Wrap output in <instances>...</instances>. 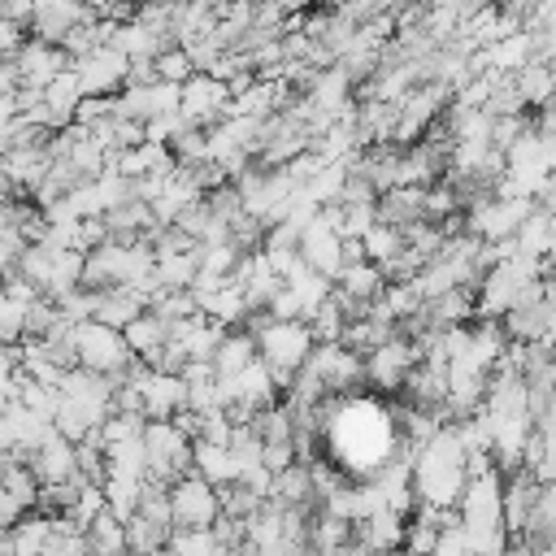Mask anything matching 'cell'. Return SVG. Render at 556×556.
<instances>
[{
	"label": "cell",
	"mask_w": 556,
	"mask_h": 556,
	"mask_svg": "<svg viewBox=\"0 0 556 556\" xmlns=\"http://www.w3.org/2000/svg\"><path fill=\"white\" fill-rule=\"evenodd\" d=\"M74 70H78L87 96H117V91L126 87V78H130V56H126L122 48L104 43V48H96L91 56L74 61Z\"/></svg>",
	"instance_id": "9"
},
{
	"label": "cell",
	"mask_w": 556,
	"mask_h": 556,
	"mask_svg": "<svg viewBox=\"0 0 556 556\" xmlns=\"http://www.w3.org/2000/svg\"><path fill=\"white\" fill-rule=\"evenodd\" d=\"M122 334H126V348L135 352V361H143V365H156V356H161L165 343H169V326H165L161 317H152V313L135 317Z\"/></svg>",
	"instance_id": "17"
},
{
	"label": "cell",
	"mask_w": 556,
	"mask_h": 556,
	"mask_svg": "<svg viewBox=\"0 0 556 556\" xmlns=\"http://www.w3.org/2000/svg\"><path fill=\"white\" fill-rule=\"evenodd\" d=\"M156 252V282L165 291H191L200 278V252H174V248H152Z\"/></svg>",
	"instance_id": "18"
},
{
	"label": "cell",
	"mask_w": 556,
	"mask_h": 556,
	"mask_svg": "<svg viewBox=\"0 0 556 556\" xmlns=\"http://www.w3.org/2000/svg\"><path fill=\"white\" fill-rule=\"evenodd\" d=\"M304 369L326 387V395H356V387L365 382V356L343 343H317Z\"/></svg>",
	"instance_id": "6"
},
{
	"label": "cell",
	"mask_w": 556,
	"mask_h": 556,
	"mask_svg": "<svg viewBox=\"0 0 556 556\" xmlns=\"http://www.w3.org/2000/svg\"><path fill=\"white\" fill-rule=\"evenodd\" d=\"M165 552L169 556H222V543L213 530H174Z\"/></svg>",
	"instance_id": "26"
},
{
	"label": "cell",
	"mask_w": 556,
	"mask_h": 556,
	"mask_svg": "<svg viewBox=\"0 0 556 556\" xmlns=\"http://www.w3.org/2000/svg\"><path fill=\"white\" fill-rule=\"evenodd\" d=\"M169 513L174 530H213L222 521V495L200 473H187L169 486Z\"/></svg>",
	"instance_id": "4"
},
{
	"label": "cell",
	"mask_w": 556,
	"mask_h": 556,
	"mask_svg": "<svg viewBox=\"0 0 556 556\" xmlns=\"http://www.w3.org/2000/svg\"><path fill=\"white\" fill-rule=\"evenodd\" d=\"M87 17H91V9H83V4H35L30 30H35V39H43V43H65V35H70L74 26H83Z\"/></svg>",
	"instance_id": "14"
},
{
	"label": "cell",
	"mask_w": 556,
	"mask_h": 556,
	"mask_svg": "<svg viewBox=\"0 0 556 556\" xmlns=\"http://www.w3.org/2000/svg\"><path fill=\"white\" fill-rule=\"evenodd\" d=\"M361 248H365V261H374L378 269H387V265H391V261L404 252V235L378 222V226H374V230L361 239Z\"/></svg>",
	"instance_id": "23"
},
{
	"label": "cell",
	"mask_w": 556,
	"mask_h": 556,
	"mask_svg": "<svg viewBox=\"0 0 556 556\" xmlns=\"http://www.w3.org/2000/svg\"><path fill=\"white\" fill-rule=\"evenodd\" d=\"M17 187L9 182V174H4V165H0V204H9V195H13Z\"/></svg>",
	"instance_id": "30"
},
{
	"label": "cell",
	"mask_w": 556,
	"mask_h": 556,
	"mask_svg": "<svg viewBox=\"0 0 556 556\" xmlns=\"http://www.w3.org/2000/svg\"><path fill=\"white\" fill-rule=\"evenodd\" d=\"M22 517H26V508H22V504H17V500H13V495L0 486V534H9V530L22 521Z\"/></svg>",
	"instance_id": "28"
},
{
	"label": "cell",
	"mask_w": 556,
	"mask_h": 556,
	"mask_svg": "<svg viewBox=\"0 0 556 556\" xmlns=\"http://www.w3.org/2000/svg\"><path fill=\"white\" fill-rule=\"evenodd\" d=\"M26 465H30L35 482H39V491H43V486H61V482H74V478H78V447L52 430V439H48Z\"/></svg>",
	"instance_id": "11"
},
{
	"label": "cell",
	"mask_w": 556,
	"mask_h": 556,
	"mask_svg": "<svg viewBox=\"0 0 556 556\" xmlns=\"http://www.w3.org/2000/svg\"><path fill=\"white\" fill-rule=\"evenodd\" d=\"M169 534H174L169 526H161V521L135 513V517L126 521V552H130V556H156V552L169 547Z\"/></svg>",
	"instance_id": "20"
},
{
	"label": "cell",
	"mask_w": 556,
	"mask_h": 556,
	"mask_svg": "<svg viewBox=\"0 0 556 556\" xmlns=\"http://www.w3.org/2000/svg\"><path fill=\"white\" fill-rule=\"evenodd\" d=\"M156 556H169V552H156Z\"/></svg>",
	"instance_id": "31"
},
{
	"label": "cell",
	"mask_w": 556,
	"mask_h": 556,
	"mask_svg": "<svg viewBox=\"0 0 556 556\" xmlns=\"http://www.w3.org/2000/svg\"><path fill=\"white\" fill-rule=\"evenodd\" d=\"M0 486L30 513L35 504H39V482H35V473H30V465L26 460H9L4 469H0Z\"/></svg>",
	"instance_id": "22"
},
{
	"label": "cell",
	"mask_w": 556,
	"mask_h": 556,
	"mask_svg": "<svg viewBox=\"0 0 556 556\" xmlns=\"http://www.w3.org/2000/svg\"><path fill=\"white\" fill-rule=\"evenodd\" d=\"M87 543H91V556H130L126 552V521L113 517L109 508L87 526Z\"/></svg>",
	"instance_id": "21"
},
{
	"label": "cell",
	"mask_w": 556,
	"mask_h": 556,
	"mask_svg": "<svg viewBox=\"0 0 556 556\" xmlns=\"http://www.w3.org/2000/svg\"><path fill=\"white\" fill-rule=\"evenodd\" d=\"M378 222L391 230H408L426 222V187H391L378 195Z\"/></svg>",
	"instance_id": "12"
},
{
	"label": "cell",
	"mask_w": 556,
	"mask_h": 556,
	"mask_svg": "<svg viewBox=\"0 0 556 556\" xmlns=\"http://www.w3.org/2000/svg\"><path fill=\"white\" fill-rule=\"evenodd\" d=\"M148 304L143 295H135L130 287H109V291H96V321L109 326V330H126L135 317H143Z\"/></svg>",
	"instance_id": "15"
},
{
	"label": "cell",
	"mask_w": 556,
	"mask_h": 556,
	"mask_svg": "<svg viewBox=\"0 0 556 556\" xmlns=\"http://www.w3.org/2000/svg\"><path fill=\"white\" fill-rule=\"evenodd\" d=\"M13 65H17V78H22V87H30V91H43L56 74H65L74 61L65 56V48L61 43H43V39H26L22 48H17V56H13Z\"/></svg>",
	"instance_id": "10"
},
{
	"label": "cell",
	"mask_w": 556,
	"mask_h": 556,
	"mask_svg": "<svg viewBox=\"0 0 556 556\" xmlns=\"http://www.w3.org/2000/svg\"><path fill=\"white\" fill-rule=\"evenodd\" d=\"M74 352H78V365L91 369V374H100V378H122L135 365V352L126 348V334L122 330H109L100 321L74 326Z\"/></svg>",
	"instance_id": "2"
},
{
	"label": "cell",
	"mask_w": 556,
	"mask_h": 556,
	"mask_svg": "<svg viewBox=\"0 0 556 556\" xmlns=\"http://www.w3.org/2000/svg\"><path fill=\"white\" fill-rule=\"evenodd\" d=\"M226 109H230V87L222 83V78H213V74H191L187 83H182V122L187 126H195V130H208V126H217L222 117H226Z\"/></svg>",
	"instance_id": "8"
},
{
	"label": "cell",
	"mask_w": 556,
	"mask_h": 556,
	"mask_svg": "<svg viewBox=\"0 0 556 556\" xmlns=\"http://www.w3.org/2000/svg\"><path fill=\"white\" fill-rule=\"evenodd\" d=\"M148 313L161 317L165 326H178V321H187V317H200V304H195L191 291H161V295L148 304Z\"/></svg>",
	"instance_id": "25"
},
{
	"label": "cell",
	"mask_w": 556,
	"mask_h": 556,
	"mask_svg": "<svg viewBox=\"0 0 556 556\" xmlns=\"http://www.w3.org/2000/svg\"><path fill=\"white\" fill-rule=\"evenodd\" d=\"M261 356H256V339L239 326V330H226V339H222V348H217V356H213V374L217 378H235V374H243L248 365H256Z\"/></svg>",
	"instance_id": "19"
},
{
	"label": "cell",
	"mask_w": 556,
	"mask_h": 556,
	"mask_svg": "<svg viewBox=\"0 0 556 556\" xmlns=\"http://www.w3.org/2000/svg\"><path fill=\"white\" fill-rule=\"evenodd\" d=\"M143 443H148V478L152 482L174 486L178 478L191 473V439L174 421H148Z\"/></svg>",
	"instance_id": "3"
},
{
	"label": "cell",
	"mask_w": 556,
	"mask_h": 556,
	"mask_svg": "<svg viewBox=\"0 0 556 556\" xmlns=\"http://www.w3.org/2000/svg\"><path fill=\"white\" fill-rule=\"evenodd\" d=\"M308 330H313V343H343V330H348V313H343V304L330 295V300L308 317Z\"/></svg>",
	"instance_id": "24"
},
{
	"label": "cell",
	"mask_w": 556,
	"mask_h": 556,
	"mask_svg": "<svg viewBox=\"0 0 556 556\" xmlns=\"http://www.w3.org/2000/svg\"><path fill=\"white\" fill-rule=\"evenodd\" d=\"M243 330L256 339V356H261V365L274 374L278 391H287V387L295 382V374L308 365V356H313V348H317L308 321H274L269 313H252V317L243 321Z\"/></svg>",
	"instance_id": "1"
},
{
	"label": "cell",
	"mask_w": 556,
	"mask_h": 556,
	"mask_svg": "<svg viewBox=\"0 0 556 556\" xmlns=\"http://www.w3.org/2000/svg\"><path fill=\"white\" fill-rule=\"evenodd\" d=\"M417 365H421V348L408 334H395L382 348L365 352V382L374 391H404V382Z\"/></svg>",
	"instance_id": "5"
},
{
	"label": "cell",
	"mask_w": 556,
	"mask_h": 556,
	"mask_svg": "<svg viewBox=\"0 0 556 556\" xmlns=\"http://www.w3.org/2000/svg\"><path fill=\"white\" fill-rule=\"evenodd\" d=\"M191 473H200L208 486H235L239 482V460L230 447L217 443H191Z\"/></svg>",
	"instance_id": "13"
},
{
	"label": "cell",
	"mask_w": 556,
	"mask_h": 556,
	"mask_svg": "<svg viewBox=\"0 0 556 556\" xmlns=\"http://www.w3.org/2000/svg\"><path fill=\"white\" fill-rule=\"evenodd\" d=\"M300 261H304L313 274L330 278V282L343 274V265H348V256H343V235H339V226L330 222L326 208H321V213L313 217V226L300 235Z\"/></svg>",
	"instance_id": "7"
},
{
	"label": "cell",
	"mask_w": 556,
	"mask_h": 556,
	"mask_svg": "<svg viewBox=\"0 0 556 556\" xmlns=\"http://www.w3.org/2000/svg\"><path fill=\"white\" fill-rule=\"evenodd\" d=\"M513 87H517V96H521L526 109H539V113H543V109L556 100V65L534 56L526 70L513 74Z\"/></svg>",
	"instance_id": "16"
},
{
	"label": "cell",
	"mask_w": 556,
	"mask_h": 556,
	"mask_svg": "<svg viewBox=\"0 0 556 556\" xmlns=\"http://www.w3.org/2000/svg\"><path fill=\"white\" fill-rule=\"evenodd\" d=\"M22 117V109H17V96H0V135L13 126Z\"/></svg>",
	"instance_id": "29"
},
{
	"label": "cell",
	"mask_w": 556,
	"mask_h": 556,
	"mask_svg": "<svg viewBox=\"0 0 556 556\" xmlns=\"http://www.w3.org/2000/svg\"><path fill=\"white\" fill-rule=\"evenodd\" d=\"M152 65H156V83H174V87H182V83H187V78L195 74L191 56H187V52H182L178 43H174V48H165V52H161V56H156Z\"/></svg>",
	"instance_id": "27"
}]
</instances>
